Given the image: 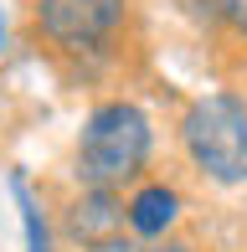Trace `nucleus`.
Instances as JSON below:
<instances>
[{
	"mask_svg": "<svg viewBox=\"0 0 247 252\" xmlns=\"http://www.w3.org/2000/svg\"><path fill=\"white\" fill-rule=\"evenodd\" d=\"M0 47H5V26H0Z\"/></svg>",
	"mask_w": 247,
	"mask_h": 252,
	"instance_id": "nucleus-10",
	"label": "nucleus"
},
{
	"mask_svg": "<svg viewBox=\"0 0 247 252\" xmlns=\"http://www.w3.org/2000/svg\"><path fill=\"white\" fill-rule=\"evenodd\" d=\"M139 252H196V247H185V242H154V247H139Z\"/></svg>",
	"mask_w": 247,
	"mask_h": 252,
	"instance_id": "nucleus-8",
	"label": "nucleus"
},
{
	"mask_svg": "<svg viewBox=\"0 0 247 252\" xmlns=\"http://www.w3.org/2000/svg\"><path fill=\"white\" fill-rule=\"evenodd\" d=\"M216 10H221V21H227L237 36H247V0H216Z\"/></svg>",
	"mask_w": 247,
	"mask_h": 252,
	"instance_id": "nucleus-7",
	"label": "nucleus"
},
{
	"mask_svg": "<svg viewBox=\"0 0 247 252\" xmlns=\"http://www.w3.org/2000/svg\"><path fill=\"white\" fill-rule=\"evenodd\" d=\"M150 159V119L134 103H103L88 113L83 134H77L72 170L83 186L93 190H119L124 180H134Z\"/></svg>",
	"mask_w": 247,
	"mask_h": 252,
	"instance_id": "nucleus-1",
	"label": "nucleus"
},
{
	"mask_svg": "<svg viewBox=\"0 0 247 252\" xmlns=\"http://www.w3.org/2000/svg\"><path fill=\"white\" fill-rule=\"evenodd\" d=\"M10 196H16V206H21V232H26V252H52V242H47V221H41V201L31 196L26 175H10Z\"/></svg>",
	"mask_w": 247,
	"mask_h": 252,
	"instance_id": "nucleus-6",
	"label": "nucleus"
},
{
	"mask_svg": "<svg viewBox=\"0 0 247 252\" xmlns=\"http://www.w3.org/2000/svg\"><path fill=\"white\" fill-rule=\"evenodd\" d=\"M175 216H181V196L170 186H139L129 196V206H124V221L139 237H165L175 226Z\"/></svg>",
	"mask_w": 247,
	"mask_h": 252,
	"instance_id": "nucleus-5",
	"label": "nucleus"
},
{
	"mask_svg": "<svg viewBox=\"0 0 247 252\" xmlns=\"http://www.w3.org/2000/svg\"><path fill=\"white\" fill-rule=\"evenodd\" d=\"M88 252H139V247H129V242H119V237H114V242H103V247H88Z\"/></svg>",
	"mask_w": 247,
	"mask_h": 252,
	"instance_id": "nucleus-9",
	"label": "nucleus"
},
{
	"mask_svg": "<svg viewBox=\"0 0 247 252\" xmlns=\"http://www.w3.org/2000/svg\"><path fill=\"white\" fill-rule=\"evenodd\" d=\"M124 232V201L114 190H93L83 186V196L67 206V237L83 247H103Z\"/></svg>",
	"mask_w": 247,
	"mask_h": 252,
	"instance_id": "nucleus-4",
	"label": "nucleus"
},
{
	"mask_svg": "<svg viewBox=\"0 0 247 252\" xmlns=\"http://www.w3.org/2000/svg\"><path fill=\"white\" fill-rule=\"evenodd\" d=\"M124 21V0H36V26L47 41L67 52L98 47Z\"/></svg>",
	"mask_w": 247,
	"mask_h": 252,
	"instance_id": "nucleus-3",
	"label": "nucleus"
},
{
	"mask_svg": "<svg viewBox=\"0 0 247 252\" xmlns=\"http://www.w3.org/2000/svg\"><path fill=\"white\" fill-rule=\"evenodd\" d=\"M185 155L196 159L201 175L216 186H242L247 180V103L232 93H206L185 108L181 119Z\"/></svg>",
	"mask_w": 247,
	"mask_h": 252,
	"instance_id": "nucleus-2",
	"label": "nucleus"
}]
</instances>
